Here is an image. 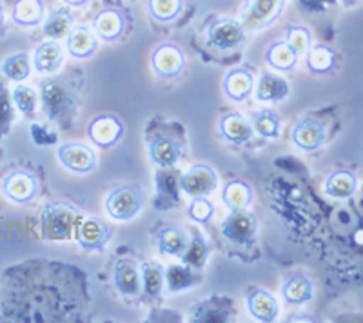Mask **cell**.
I'll return each instance as SVG.
<instances>
[{
	"label": "cell",
	"instance_id": "cell-27",
	"mask_svg": "<svg viewBox=\"0 0 363 323\" xmlns=\"http://www.w3.org/2000/svg\"><path fill=\"white\" fill-rule=\"evenodd\" d=\"M356 176L349 171H336L327 178L325 193L330 198L347 200L354 195L356 191Z\"/></svg>",
	"mask_w": 363,
	"mask_h": 323
},
{
	"label": "cell",
	"instance_id": "cell-8",
	"mask_svg": "<svg viewBox=\"0 0 363 323\" xmlns=\"http://www.w3.org/2000/svg\"><path fill=\"white\" fill-rule=\"evenodd\" d=\"M58 160L66 169L73 173L86 174L96 167L95 151L87 147V145L79 144V142H69L58 147Z\"/></svg>",
	"mask_w": 363,
	"mask_h": 323
},
{
	"label": "cell",
	"instance_id": "cell-3",
	"mask_svg": "<svg viewBox=\"0 0 363 323\" xmlns=\"http://www.w3.org/2000/svg\"><path fill=\"white\" fill-rule=\"evenodd\" d=\"M285 8V0H244L242 24L251 31H262L278 21Z\"/></svg>",
	"mask_w": 363,
	"mask_h": 323
},
{
	"label": "cell",
	"instance_id": "cell-13",
	"mask_svg": "<svg viewBox=\"0 0 363 323\" xmlns=\"http://www.w3.org/2000/svg\"><path fill=\"white\" fill-rule=\"evenodd\" d=\"M113 282L120 295L138 296L142 293L140 267L131 258H120L113 273Z\"/></svg>",
	"mask_w": 363,
	"mask_h": 323
},
{
	"label": "cell",
	"instance_id": "cell-9",
	"mask_svg": "<svg viewBox=\"0 0 363 323\" xmlns=\"http://www.w3.org/2000/svg\"><path fill=\"white\" fill-rule=\"evenodd\" d=\"M2 191L9 200L17 203L33 202L38 195V182L26 171H13L2 182Z\"/></svg>",
	"mask_w": 363,
	"mask_h": 323
},
{
	"label": "cell",
	"instance_id": "cell-35",
	"mask_svg": "<svg viewBox=\"0 0 363 323\" xmlns=\"http://www.w3.org/2000/svg\"><path fill=\"white\" fill-rule=\"evenodd\" d=\"M207 256H209V247H207V244L200 234H194L193 238H189L186 253L182 254L180 260L182 264H186V266L193 267V269H200L206 264Z\"/></svg>",
	"mask_w": 363,
	"mask_h": 323
},
{
	"label": "cell",
	"instance_id": "cell-4",
	"mask_svg": "<svg viewBox=\"0 0 363 323\" xmlns=\"http://www.w3.org/2000/svg\"><path fill=\"white\" fill-rule=\"evenodd\" d=\"M223 237L236 245H251L256 240V232H258V220L255 215L245 209H235L231 215L223 220L222 224Z\"/></svg>",
	"mask_w": 363,
	"mask_h": 323
},
{
	"label": "cell",
	"instance_id": "cell-6",
	"mask_svg": "<svg viewBox=\"0 0 363 323\" xmlns=\"http://www.w3.org/2000/svg\"><path fill=\"white\" fill-rule=\"evenodd\" d=\"M180 191H184L191 198L196 196H209L216 189V173L206 164H196L180 176Z\"/></svg>",
	"mask_w": 363,
	"mask_h": 323
},
{
	"label": "cell",
	"instance_id": "cell-5",
	"mask_svg": "<svg viewBox=\"0 0 363 323\" xmlns=\"http://www.w3.org/2000/svg\"><path fill=\"white\" fill-rule=\"evenodd\" d=\"M245 40V28L235 18H216L207 29V42L216 50H235Z\"/></svg>",
	"mask_w": 363,
	"mask_h": 323
},
{
	"label": "cell",
	"instance_id": "cell-38",
	"mask_svg": "<svg viewBox=\"0 0 363 323\" xmlns=\"http://www.w3.org/2000/svg\"><path fill=\"white\" fill-rule=\"evenodd\" d=\"M285 42L289 44L291 50L301 57V55H306L311 47V42H313V37L307 31L306 28H300V26H293V28L287 29V33H285Z\"/></svg>",
	"mask_w": 363,
	"mask_h": 323
},
{
	"label": "cell",
	"instance_id": "cell-41",
	"mask_svg": "<svg viewBox=\"0 0 363 323\" xmlns=\"http://www.w3.org/2000/svg\"><path fill=\"white\" fill-rule=\"evenodd\" d=\"M64 2H66L67 6H74V8H79V6L87 4L89 0H64Z\"/></svg>",
	"mask_w": 363,
	"mask_h": 323
},
{
	"label": "cell",
	"instance_id": "cell-20",
	"mask_svg": "<svg viewBox=\"0 0 363 323\" xmlns=\"http://www.w3.org/2000/svg\"><path fill=\"white\" fill-rule=\"evenodd\" d=\"M62 47L55 40H48L37 47L33 57V66L42 75H53L62 66Z\"/></svg>",
	"mask_w": 363,
	"mask_h": 323
},
{
	"label": "cell",
	"instance_id": "cell-19",
	"mask_svg": "<svg viewBox=\"0 0 363 323\" xmlns=\"http://www.w3.org/2000/svg\"><path fill=\"white\" fill-rule=\"evenodd\" d=\"M157 244L162 254H169V256L180 258L186 253L187 244H189V237L187 232L177 225H169L157 232Z\"/></svg>",
	"mask_w": 363,
	"mask_h": 323
},
{
	"label": "cell",
	"instance_id": "cell-7",
	"mask_svg": "<svg viewBox=\"0 0 363 323\" xmlns=\"http://www.w3.org/2000/svg\"><path fill=\"white\" fill-rule=\"evenodd\" d=\"M151 66L160 79H177L186 67V55L174 44H162L151 57Z\"/></svg>",
	"mask_w": 363,
	"mask_h": 323
},
{
	"label": "cell",
	"instance_id": "cell-21",
	"mask_svg": "<svg viewBox=\"0 0 363 323\" xmlns=\"http://www.w3.org/2000/svg\"><path fill=\"white\" fill-rule=\"evenodd\" d=\"M281 295H284L285 302L291 303V305H301V303L313 300V283L309 282V278L301 276V274H291L284 280Z\"/></svg>",
	"mask_w": 363,
	"mask_h": 323
},
{
	"label": "cell",
	"instance_id": "cell-43",
	"mask_svg": "<svg viewBox=\"0 0 363 323\" xmlns=\"http://www.w3.org/2000/svg\"><path fill=\"white\" fill-rule=\"evenodd\" d=\"M4 22V9H2V4H0V26Z\"/></svg>",
	"mask_w": 363,
	"mask_h": 323
},
{
	"label": "cell",
	"instance_id": "cell-36",
	"mask_svg": "<svg viewBox=\"0 0 363 323\" xmlns=\"http://www.w3.org/2000/svg\"><path fill=\"white\" fill-rule=\"evenodd\" d=\"M182 0H147V13L158 22H171L182 13Z\"/></svg>",
	"mask_w": 363,
	"mask_h": 323
},
{
	"label": "cell",
	"instance_id": "cell-39",
	"mask_svg": "<svg viewBox=\"0 0 363 323\" xmlns=\"http://www.w3.org/2000/svg\"><path fill=\"white\" fill-rule=\"evenodd\" d=\"M187 215L194 222H199V224H207L213 218V215H215V208H213V203L206 196H196L191 202L189 209H187Z\"/></svg>",
	"mask_w": 363,
	"mask_h": 323
},
{
	"label": "cell",
	"instance_id": "cell-34",
	"mask_svg": "<svg viewBox=\"0 0 363 323\" xmlns=\"http://www.w3.org/2000/svg\"><path fill=\"white\" fill-rule=\"evenodd\" d=\"M280 125L281 122L277 113L269 109H262L252 115V129L264 138H277L280 135Z\"/></svg>",
	"mask_w": 363,
	"mask_h": 323
},
{
	"label": "cell",
	"instance_id": "cell-32",
	"mask_svg": "<svg viewBox=\"0 0 363 323\" xmlns=\"http://www.w3.org/2000/svg\"><path fill=\"white\" fill-rule=\"evenodd\" d=\"M307 67L313 73H327L335 67L336 53L327 46H311L307 51Z\"/></svg>",
	"mask_w": 363,
	"mask_h": 323
},
{
	"label": "cell",
	"instance_id": "cell-10",
	"mask_svg": "<svg viewBox=\"0 0 363 323\" xmlns=\"http://www.w3.org/2000/svg\"><path fill=\"white\" fill-rule=\"evenodd\" d=\"M74 232H77V242L84 251H104V247L111 240V231L99 218L80 220Z\"/></svg>",
	"mask_w": 363,
	"mask_h": 323
},
{
	"label": "cell",
	"instance_id": "cell-18",
	"mask_svg": "<svg viewBox=\"0 0 363 323\" xmlns=\"http://www.w3.org/2000/svg\"><path fill=\"white\" fill-rule=\"evenodd\" d=\"M99 42H96V33L93 29L80 26L73 28L67 35V51L74 58H89L95 55Z\"/></svg>",
	"mask_w": 363,
	"mask_h": 323
},
{
	"label": "cell",
	"instance_id": "cell-14",
	"mask_svg": "<svg viewBox=\"0 0 363 323\" xmlns=\"http://www.w3.org/2000/svg\"><path fill=\"white\" fill-rule=\"evenodd\" d=\"M89 138L100 147H113L124 135V125L113 115H100L87 128Z\"/></svg>",
	"mask_w": 363,
	"mask_h": 323
},
{
	"label": "cell",
	"instance_id": "cell-25",
	"mask_svg": "<svg viewBox=\"0 0 363 323\" xmlns=\"http://www.w3.org/2000/svg\"><path fill=\"white\" fill-rule=\"evenodd\" d=\"M11 17L21 28H35L44 18V2L42 0H17L13 4Z\"/></svg>",
	"mask_w": 363,
	"mask_h": 323
},
{
	"label": "cell",
	"instance_id": "cell-26",
	"mask_svg": "<svg viewBox=\"0 0 363 323\" xmlns=\"http://www.w3.org/2000/svg\"><path fill=\"white\" fill-rule=\"evenodd\" d=\"M265 62L277 71H291L298 62V55L287 42H274L265 50Z\"/></svg>",
	"mask_w": 363,
	"mask_h": 323
},
{
	"label": "cell",
	"instance_id": "cell-16",
	"mask_svg": "<svg viewBox=\"0 0 363 323\" xmlns=\"http://www.w3.org/2000/svg\"><path fill=\"white\" fill-rule=\"evenodd\" d=\"M249 314L258 322H274L278 316L277 298L264 289H252L245 296Z\"/></svg>",
	"mask_w": 363,
	"mask_h": 323
},
{
	"label": "cell",
	"instance_id": "cell-30",
	"mask_svg": "<svg viewBox=\"0 0 363 323\" xmlns=\"http://www.w3.org/2000/svg\"><path fill=\"white\" fill-rule=\"evenodd\" d=\"M200 278L191 271L189 266L182 264V266H171L165 271L164 285L171 290V293H178V290L189 289L191 285L199 283Z\"/></svg>",
	"mask_w": 363,
	"mask_h": 323
},
{
	"label": "cell",
	"instance_id": "cell-24",
	"mask_svg": "<svg viewBox=\"0 0 363 323\" xmlns=\"http://www.w3.org/2000/svg\"><path fill=\"white\" fill-rule=\"evenodd\" d=\"M252 89H255V79L245 69L231 71V73H227L225 80H223V91L235 102H242L247 98Z\"/></svg>",
	"mask_w": 363,
	"mask_h": 323
},
{
	"label": "cell",
	"instance_id": "cell-11",
	"mask_svg": "<svg viewBox=\"0 0 363 323\" xmlns=\"http://www.w3.org/2000/svg\"><path fill=\"white\" fill-rule=\"evenodd\" d=\"M40 102L44 108L45 115L50 116L51 120L62 116L64 113L69 109L71 106V96L67 87L58 80H48L42 84L40 89Z\"/></svg>",
	"mask_w": 363,
	"mask_h": 323
},
{
	"label": "cell",
	"instance_id": "cell-12",
	"mask_svg": "<svg viewBox=\"0 0 363 323\" xmlns=\"http://www.w3.org/2000/svg\"><path fill=\"white\" fill-rule=\"evenodd\" d=\"M325 125L320 120H316V118H311V116H307V118L298 122L293 129V135H291L294 145L300 147L301 151L320 149L323 145V142H325Z\"/></svg>",
	"mask_w": 363,
	"mask_h": 323
},
{
	"label": "cell",
	"instance_id": "cell-29",
	"mask_svg": "<svg viewBox=\"0 0 363 323\" xmlns=\"http://www.w3.org/2000/svg\"><path fill=\"white\" fill-rule=\"evenodd\" d=\"M142 274V290L149 298H157L160 295V290L164 289V280H165V269L160 264L155 261H145L140 266Z\"/></svg>",
	"mask_w": 363,
	"mask_h": 323
},
{
	"label": "cell",
	"instance_id": "cell-42",
	"mask_svg": "<svg viewBox=\"0 0 363 323\" xmlns=\"http://www.w3.org/2000/svg\"><path fill=\"white\" fill-rule=\"evenodd\" d=\"M356 2H358V0H342V4L345 6V8H349V6L356 4Z\"/></svg>",
	"mask_w": 363,
	"mask_h": 323
},
{
	"label": "cell",
	"instance_id": "cell-40",
	"mask_svg": "<svg viewBox=\"0 0 363 323\" xmlns=\"http://www.w3.org/2000/svg\"><path fill=\"white\" fill-rule=\"evenodd\" d=\"M13 100L9 91L0 84V137H4L13 122Z\"/></svg>",
	"mask_w": 363,
	"mask_h": 323
},
{
	"label": "cell",
	"instance_id": "cell-15",
	"mask_svg": "<svg viewBox=\"0 0 363 323\" xmlns=\"http://www.w3.org/2000/svg\"><path fill=\"white\" fill-rule=\"evenodd\" d=\"M218 125L222 137L227 142H231V144L236 145H242L245 142H249L252 138V133H255L251 122L242 113H227V115H223L220 118Z\"/></svg>",
	"mask_w": 363,
	"mask_h": 323
},
{
	"label": "cell",
	"instance_id": "cell-22",
	"mask_svg": "<svg viewBox=\"0 0 363 323\" xmlns=\"http://www.w3.org/2000/svg\"><path fill=\"white\" fill-rule=\"evenodd\" d=\"M289 95V84L272 73H265L256 84V98L260 102H281Z\"/></svg>",
	"mask_w": 363,
	"mask_h": 323
},
{
	"label": "cell",
	"instance_id": "cell-2",
	"mask_svg": "<svg viewBox=\"0 0 363 323\" xmlns=\"http://www.w3.org/2000/svg\"><path fill=\"white\" fill-rule=\"evenodd\" d=\"M144 191L138 186L116 187L106 200V211L115 220H133L144 209Z\"/></svg>",
	"mask_w": 363,
	"mask_h": 323
},
{
	"label": "cell",
	"instance_id": "cell-17",
	"mask_svg": "<svg viewBox=\"0 0 363 323\" xmlns=\"http://www.w3.org/2000/svg\"><path fill=\"white\" fill-rule=\"evenodd\" d=\"M182 157V145L169 137H157L149 144V158L162 169L174 166Z\"/></svg>",
	"mask_w": 363,
	"mask_h": 323
},
{
	"label": "cell",
	"instance_id": "cell-37",
	"mask_svg": "<svg viewBox=\"0 0 363 323\" xmlns=\"http://www.w3.org/2000/svg\"><path fill=\"white\" fill-rule=\"evenodd\" d=\"M13 104L17 106L18 111H22L24 115H33L37 111L38 106V93L35 89L28 86H17L11 93Z\"/></svg>",
	"mask_w": 363,
	"mask_h": 323
},
{
	"label": "cell",
	"instance_id": "cell-1",
	"mask_svg": "<svg viewBox=\"0 0 363 323\" xmlns=\"http://www.w3.org/2000/svg\"><path fill=\"white\" fill-rule=\"evenodd\" d=\"M79 224L80 215L71 203H48L42 212V232L48 240H69Z\"/></svg>",
	"mask_w": 363,
	"mask_h": 323
},
{
	"label": "cell",
	"instance_id": "cell-23",
	"mask_svg": "<svg viewBox=\"0 0 363 323\" xmlns=\"http://www.w3.org/2000/svg\"><path fill=\"white\" fill-rule=\"evenodd\" d=\"M124 17L116 9H104L95 18V33L106 42L118 40L124 33Z\"/></svg>",
	"mask_w": 363,
	"mask_h": 323
},
{
	"label": "cell",
	"instance_id": "cell-33",
	"mask_svg": "<svg viewBox=\"0 0 363 323\" xmlns=\"http://www.w3.org/2000/svg\"><path fill=\"white\" fill-rule=\"evenodd\" d=\"M29 71H31V62H29V57L26 53L9 55L2 62V73H4L6 79L13 80V82H22V80L28 79Z\"/></svg>",
	"mask_w": 363,
	"mask_h": 323
},
{
	"label": "cell",
	"instance_id": "cell-28",
	"mask_svg": "<svg viewBox=\"0 0 363 323\" xmlns=\"http://www.w3.org/2000/svg\"><path fill=\"white\" fill-rule=\"evenodd\" d=\"M252 198H255V195H252L251 186L242 182V180L229 182L222 191L223 203L231 211H235V209H245L252 202Z\"/></svg>",
	"mask_w": 363,
	"mask_h": 323
},
{
	"label": "cell",
	"instance_id": "cell-31",
	"mask_svg": "<svg viewBox=\"0 0 363 323\" xmlns=\"http://www.w3.org/2000/svg\"><path fill=\"white\" fill-rule=\"evenodd\" d=\"M73 29V17H71L69 9L60 8L50 15V18L44 24V33L45 37H50L51 40H58L69 35Z\"/></svg>",
	"mask_w": 363,
	"mask_h": 323
}]
</instances>
